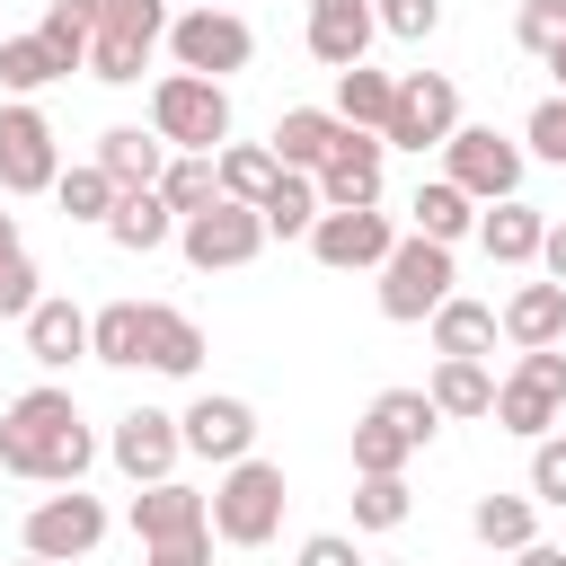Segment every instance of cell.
I'll list each match as a JSON object with an SVG mask.
<instances>
[{"label":"cell","mask_w":566,"mask_h":566,"mask_svg":"<svg viewBox=\"0 0 566 566\" xmlns=\"http://www.w3.org/2000/svg\"><path fill=\"white\" fill-rule=\"evenodd\" d=\"M177 442L195 451V460H212V469H230V460H248L256 451V407L248 398H195L186 416H177Z\"/></svg>","instance_id":"cell-15"},{"label":"cell","mask_w":566,"mask_h":566,"mask_svg":"<svg viewBox=\"0 0 566 566\" xmlns=\"http://www.w3.org/2000/svg\"><path fill=\"white\" fill-rule=\"evenodd\" d=\"M44 292H35V256H27V239H18V221L0 212V318H27Z\"/></svg>","instance_id":"cell-38"},{"label":"cell","mask_w":566,"mask_h":566,"mask_svg":"<svg viewBox=\"0 0 566 566\" xmlns=\"http://www.w3.org/2000/svg\"><path fill=\"white\" fill-rule=\"evenodd\" d=\"M310 62H327V71H354L363 53H371V35H380V18H371V0H310Z\"/></svg>","instance_id":"cell-18"},{"label":"cell","mask_w":566,"mask_h":566,"mask_svg":"<svg viewBox=\"0 0 566 566\" xmlns=\"http://www.w3.org/2000/svg\"><path fill=\"white\" fill-rule=\"evenodd\" d=\"M177 248H186L195 274H239L265 248V221H256V203H203V212L177 221Z\"/></svg>","instance_id":"cell-12"},{"label":"cell","mask_w":566,"mask_h":566,"mask_svg":"<svg viewBox=\"0 0 566 566\" xmlns=\"http://www.w3.org/2000/svg\"><path fill=\"white\" fill-rule=\"evenodd\" d=\"M88 363L142 371V301H106V310L88 318Z\"/></svg>","instance_id":"cell-34"},{"label":"cell","mask_w":566,"mask_h":566,"mask_svg":"<svg viewBox=\"0 0 566 566\" xmlns=\"http://www.w3.org/2000/svg\"><path fill=\"white\" fill-rule=\"evenodd\" d=\"M389 248H398V230H389V212H371V203H363V212H318V221H310V256H318L327 274L380 265Z\"/></svg>","instance_id":"cell-17"},{"label":"cell","mask_w":566,"mask_h":566,"mask_svg":"<svg viewBox=\"0 0 566 566\" xmlns=\"http://www.w3.org/2000/svg\"><path fill=\"white\" fill-rule=\"evenodd\" d=\"M433 398L424 389H380L354 424V478H407V460L433 442Z\"/></svg>","instance_id":"cell-4"},{"label":"cell","mask_w":566,"mask_h":566,"mask_svg":"<svg viewBox=\"0 0 566 566\" xmlns=\"http://www.w3.org/2000/svg\"><path fill=\"white\" fill-rule=\"evenodd\" d=\"M416 513L407 478H354V531H398Z\"/></svg>","instance_id":"cell-39"},{"label":"cell","mask_w":566,"mask_h":566,"mask_svg":"<svg viewBox=\"0 0 566 566\" xmlns=\"http://www.w3.org/2000/svg\"><path fill=\"white\" fill-rule=\"evenodd\" d=\"M186 531H203V495H195V486L159 478V486H142V495H133V539H142V548L186 539Z\"/></svg>","instance_id":"cell-25"},{"label":"cell","mask_w":566,"mask_h":566,"mask_svg":"<svg viewBox=\"0 0 566 566\" xmlns=\"http://www.w3.org/2000/svg\"><path fill=\"white\" fill-rule=\"evenodd\" d=\"M424 398H433V416H495V371L486 363H433Z\"/></svg>","instance_id":"cell-31"},{"label":"cell","mask_w":566,"mask_h":566,"mask_svg":"<svg viewBox=\"0 0 566 566\" xmlns=\"http://www.w3.org/2000/svg\"><path fill=\"white\" fill-rule=\"evenodd\" d=\"M548 71H557V97H566V44H557V53H548Z\"/></svg>","instance_id":"cell-49"},{"label":"cell","mask_w":566,"mask_h":566,"mask_svg":"<svg viewBox=\"0 0 566 566\" xmlns=\"http://www.w3.org/2000/svg\"><path fill=\"white\" fill-rule=\"evenodd\" d=\"M531 504H557L566 513V433H539L531 442Z\"/></svg>","instance_id":"cell-43"},{"label":"cell","mask_w":566,"mask_h":566,"mask_svg":"<svg viewBox=\"0 0 566 566\" xmlns=\"http://www.w3.org/2000/svg\"><path fill=\"white\" fill-rule=\"evenodd\" d=\"M71 9L88 18V80L106 88H133L168 44V0H71Z\"/></svg>","instance_id":"cell-2"},{"label":"cell","mask_w":566,"mask_h":566,"mask_svg":"<svg viewBox=\"0 0 566 566\" xmlns=\"http://www.w3.org/2000/svg\"><path fill=\"white\" fill-rule=\"evenodd\" d=\"M106 539V504L97 495H44L35 513H27V557H53V566H71V557H88Z\"/></svg>","instance_id":"cell-14"},{"label":"cell","mask_w":566,"mask_h":566,"mask_svg":"<svg viewBox=\"0 0 566 566\" xmlns=\"http://www.w3.org/2000/svg\"><path fill=\"white\" fill-rule=\"evenodd\" d=\"M150 133L168 142V150H221L230 142V88L221 80H195V71H168L159 88H150Z\"/></svg>","instance_id":"cell-5"},{"label":"cell","mask_w":566,"mask_h":566,"mask_svg":"<svg viewBox=\"0 0 566 566\" xmlns=\"http://www.w3.org/2000/svg\"><path fill=\"white\" fill-rule=\"evenodd\" d=\"M371 18H380V35H398V44H424V35L442 27V0H371Z\"/></svg>","instance_id":"cell-42"},{"label":"cell","mask_w":566,"mask_h":566,"mask_svg":"<svg viewBox=\"0 0 566 566\" xmlns=\"http://www.w3.org/2000/svg\"><path fill=\"white\" fill-rule=\"evenodd\" d=\"M513 35H522V53L548 62V53L566 44V0H522V9H513Z\"/></svg>","instance_id":"cell-41"},{"label":"cell","mask_w":566,"mask_h":566,"mask_svg":"<svg viewBox=\"0 0 566 566\" xmlns=\"http://www.w3.org/2000/svg\"><path fill=\"white\" fill-rule=\"evenodd\" d=\"M531 522H539L531 495H478V513H469V531H478L486 548H531V539H539Z\"/></svg>","instance_id":"cell-37"},{"label":"cell","mask_w":566,"mask_h":566,"mask_svg":"<svg viewBox=\"0 0 566 566\" xmlns=\"http://www.w3.org/2000/svg\"><path fill=\"white\" fill-rule=\"evenodd\" d=\"M513 566H566V548H548V539H531V548H513Z\"/></svg>","instance_id":"cell-48"},{"label":"cell","mask_w":566,"mask_h":566,"mask_svg":"<svg viewBox=\"0 0 566 566\" xmlns=\"http://www.w3.org/2000/svg\"><path fill=\"white\" fill-rule=\"evenodd\" d=\"M539 265H548V283H566V221H548V239H539Z\"/></svg>","instance_id":"cell-47"},{"label":"cell","mask_w":566,"mask_h":566,"mask_svg":"<svg viewBox=\"0 0 566 566\" xmlns=\"http://www.w3.org/2000/svg\"><path fill=\"white\" fill-rule=\"evenodd\" d=\"M203 9H221V0H203Z\"/></svg>","instance_id":"cell-52"},{"label":"cell","mask_w":566,"mask_h":566,"mask_svg":"<svg viewBox=\"0 0 566 566\" xmlns=\"http://www.w3.org/2000/svg\"><path fill=\"white\" fill-rule=\"evenodd\" d=\"M256 221H265V239H310V221H318V177H301V168H283V177L265 186V203H256Z\"/></svg>","instance_id":"cell-30"},{"label":"cell","mask_w":566,"mask_h":566,"mask_svg":"<svg viewBox=\"0 0 566 566\" xmlns=\"http://www.w3.org/2000/svg\"><path fill=\"white\" fill-rule=\"evenodd\" d=\"M522 142H531V159L566 168V97H539V106H531V124H522Z\"/></svg>","instance_id":"cell-44"},{"label":"cell","mask_w":566,"mask_h":566,"mask_svg":"<svg viewBox=\"0 0 566 566\" xmlns=\"http://www.w3.org/2000/svg\"><path fill=\"white\" fill-rule=\"evenodd\" d=\"M35 35H44V53L62 62V80H71V71H88V18H80L71 0H44V18H35Z\"/></svg>","instance_id":"cell-40"},{"label":"cell","mask_w":566,"mask_h":566,"mask_svg":"<svg viewBox=\"0 0 566 566\" xmlns=\"http://www.w3.org/2000/svg\"><path fill=\"white\" fill-rule=\"evenodd\" d=\"M522 142H504L495 124H460L451 142H442V177L469 195V203H513L522 195Z\"/></svg>","instance_id":"cell-6"},{"label":"cell","mask_w":566,"mask_h":566,"mask_svg":"<svg viewBox=\"0 0 566 566\" xmlns=\"http://www.w3.org/2000/svg\"><path fill=\"white\" fill-rule=\"evenodd\" d=\"M539 239H548V212L539 203H486L478 212V248L495 256V265H539Z\"/></svg>","instance_id":"cell-21"},{"label":"cell","mask_w":566,"mask_h":566,"mask_svg":"<svg viewBox=\"0 0 566 566\" xmlns=\"http://www.w3.org/2000/svg\"><path fill=\"white\" fill-rule=\"evenodd\" d=\"M62 80V62L44 53V35L27 27V35H0V88L9 97H35V88H53Z\"/></svg>","instance_id":"cell-35"},{"label":"cell","mask_w":566,"mask_h":566,"mask_svg":"<svg viewBox=\"0 0 566 566\" xmlns=\"http://www.w3.org/2000/svg\"><path fill=\"white\" fill-rule=\"evenodd\" d=\"M451 133H460V88H451L442 71H407L398 97H389L380 142H389V150H442Z\"/></svg>","instance_id":"cell-11"},{"label":"cell","mask_w":566,"mask_h":566,"mask_svg":"<svg viewBox=\"0 0 566 566\" xmlns=\"http://www.w3.org/2000/svg\"><path fill=\"white\" fill-rule=\"evenodd\" d=\"M168 53H177V71H195V80H230V71H248L256 35H248L239 9H186V18H168Z\"/></svg>","instance_id":"cell-10"},{"label":"cell","mask_w":566,"mask_h":566,"mask_svg":"<svg viewBox=\"0 0 566 566\" xmlns=\"http://www.w3.org/2000/svg\"><path fill=\"white\" fill-rule=\"evenodd\" d=\"M159 203L186 221V212H203V203H221V168L203 159V150H168V168H159Z\"/></svg>","instance_id":"cell-33"},{"label":"cell","mask_w":566,"mask_h":566,"mask_svg":"<svg viewBox=\"0 0 566 566\" xmlns=\"http://www.w3.org/2000/svg\"><path fill=\"white\" fill-rule=\"evenodd\" d=\"M212 168H221V203H265V186L283 177L265 142H221V150H212Z\"/></svg>","instance_id":"cell-32"},{"label":"cell","mask_w":566,"mask_h":566,"mask_svg":"<svg viewBox=\"0 0 566 566\" xmlns=\"http://www.w3.org/2000/svg\"><path fill=\"white\" fill-rule=\"evenodd\" d=\"M177 416H159V407H133V416H115V433H106V460L133 478V486H159V478H177Z\"/></svg>","instance_id":"cell-16"},{"label":"cell","mask_w":566,"mask_h":566,"mask_svg":"<svg viewBox=\"0 0 566 566\" xmlns=\"http://www.w3.org/2000/svg\"><path fill=\"white\" fill-rule=\"evenodd\" d=\"M142 363L168 371V380H195V363H203V327H195L186 310H168V301H142Z\"/></svg>","instance_id":"cell-20"},{"label":"cell","mask_w":566,"mask_h":566,"mask_svg":"<svg viewBox=\"0 0 566 566\" xmlns=\"http://www.w3.org/2000/svg\"><path fill=\"white\" fill-rule=\"evenodd\" d=\"M380 177H389V142L345 124L336 150H327V168H318V212H363V203H380Z\"/></svg>","instance_id":"cell-13"},{"label":"cell","mask_w":566,"mask_h":566,"mask_svg":"<svg viewBox=\"0 0 566 566\" xmlns=\"http://www.w3.org/2000/svg\"><path fill=\"white\" fill-rule=\"evenodd\" d=\"M53 203H62V221H97L106 230V212H115V177L88 159V168H62L53 177Z\"/></svg>","instance_id":"cell-36"},{"label":"cell","mask_w":566,"mask_h":566,"mask_svg":"<svg viewBox=\"0 0 566 566\" xmlns=\"http://www.w3.org/2000/svg\"><path fill=\"white\" fill-rule=\"evenodd\" d=\"M495 336H504V327H495L486 301H460V292H451V301L433 310V354H442V363H486Z\"/></svg>","instance_id":"cell-27"},{"label":"cell","mask_w":566,"mask_h":566,"mask_svg":"<svg viewBox=\"0 0 566 566\" xmlns=\"http://www.w3.org/2000/svg\"><path fill=\"white\" fill-rule=\"evenodd\" d=\"M389 97H398V80H389V71H371V62L336 71V124H354V133H380V124H389Z\"/></svg>","instance_id":"cell-29"},{"label":"cell","mask_w":566,"mask_h":566,"mask_svg":"<svg viewBox=\"0 0 566 566\" xmlns=\"http://www.w3.org/2000/svg\"><path fill=\"white\" fill-rule=\"evenodd\" d=\"M27 354H35L44 371H71V363L88 354V310H80V301H53V292H44V301L27 310Z\"/></svg>","instance_id":"cell-22"},{"label":"cell","mask_w":566,"mask_h":566,"mask_svg":"<svg viewBox=\"0 0 566 566\" xmlns=\"http://www.w3.org/2000/svg\"><path fill=\"white\" fill-rule=\"evenodd\" d=\"M336 133H345V124H336V106H283L265 150H274V168H301V177H318V168H327V150H336Z\"/></svg>","instance_id":"cell-19"},{"label":"cell","mask_w":566,"mask_h":566,"mask_svg":"<svg viewBox=\"0 0 566 566\" xmlns=\"http://www.w3.org/2000/svg\"><path fill=\"white\" fill-rule=\"evenodd\" d=\"M53 177H62V142H53L44 106L9 97L0 106V195H53Z\"/></svg>","instance_id":"cell-9"},{"label":"cell","mask_w":566,"mask_h":566,"mask_svg":"<svg viewBox=\"0 0 566 566\" xmlns=\"http://www.w3.org/2000/svg\"><path fill=\"white\" fill-rule=\"evenodd\" d=\"M283 504H292L283 469L248 451V460H230V469H221V486L203 495V531H212V539H230V548H265V539L283 531Z\"/></svg>","instance_id":"cell-3"},{"label":"cell","mask_w":566,"mask_h":566,"mask_svg":"<svg viewBox=\"0 0 566 566\" xmlns=\"http://www.w3.org/2000/svg\"><path fill=\"white\" fill-rule=\"evenodd\" d=\"M18 566H53V557H18Z\"/></svg>","instance_id":"cell-51"},{"label":"cell","mask_w":566,"mask_h":566,"mask_svg":"<svg viewBox=\"0 0 566 566\" xmlns=\"http://www.w3.org/2000/svg\"><path fill=\"white\" fill-rule=\"evenodd\" d=\"M301 566H363V548H354L345 531H310V539H301Z\"/></svg>","instance_id":"cell-46"},{"label":"cell","mask_w":566,"mask_h":566,"mask_svg":"<svg viewBox=\"0 0 566 566\" xmlns=\"http://www.w3.org/2000/svg\"><path fill=\"white\" fill-rule=\"evenodd\" d=\"M557 416H566V354L539 345V354H522L495 380V424L522 433V442H539V433H557Z\"/></svg>","instance_id":"cell-8"},{"label":"cell","mask_w":566,"mask_h":566,"mask_svg":"<svg viewBox=\"0 0 566 566\" xmlns=\"http://www.w3.org/2000/svg\"><path fill=\"white\" fill-rule=\"evenodd\" d=\"M88 460H97V433H88V416H80V398H71L62 380H44V389H27V398L0 407V469H9V478L80 486Z\"/></svg>","instance_id":"cell-1"},{"label":"cell","mask_w":566,"mask_h":566,"mask_svg":"<svg viewBox=\"0 0 566 566\" xmlns=\"http://www.w3.org/2000/svg\"><path fill=\"white\" fill-rule=\"evenodd\" d=\"M106 239H115L124 256H150V248H168V239H177V212L159 203V186H133V195H115Z\"/></svg>","instance_id":"cell-26"},{"label":"cell","mask_w":566,"mask_h":566,"mask_svg":"<svg viewBox=\"0 0 566 566\" xmlns=\"http://www.w3.org/2000/svg\"><path fill=\"white\" fill-rule=\"evenodd\" d=\"M451 301V248H433V239H398L389 256H380V318H398V327H416V318H433Z\"/></svg>","instance_id":"cell-7"},{"label":"cell","mask_w":566,"mask_h":566,"mask_svg":"<svg viewBox=\"0 0 566 566\" xmlns=\"http://www.w3.org/2000/svg\"><path fill=\"white\" fill-rule=\"evenodd\" d=\"M97 168L115 177V195H133V186H159V168H168V142H159V133H142V124H106V133H97Z\"/></svg>","instance_id":"cell-23"},{"label":"cell","mask_w":566,"mask_h":566,"mask_svg":"<svg viewBox=\"0 0 566 566\" xmlns=\"http://www.w3.org/2000/svg\"><path fill=\"white\" fill-rule=\"evenodd\" d=\"M363 566H398V557H363Z\"/></svg>","instance_id":"cell-50"},{"label":"cell","mask_w":566,"mask_h":566,"mask_svg":"<svg viewBox=\"0 0 566 566\" xmlns=\"http://www.w3.org/2000/svg\"><path fill=\"white\" fill-rule=\"evenodd\" d=\"M142 566H212V531H186V539H159V548H142Z\"/></svg>","instance_id":"cell-45"},{"label":"cell","mask_w":566,"mask_h":566,"mask_svg":"<svg viewBox=\"0 0 566 566\" xmlns=\"http://www.w3.org/2000/svg\"><path fill=\"white\" fill-rule=\"evenodd\" d=\"M407 212H416V239H433V248H460V239L478 230V203H469V195H460L451 177H424Z\"/></svg>","instance_id":"cell-28"},{"label":"cell","mask_w":566,"mask_h":566,"mask_svg":"<svg viewBox=\"0 0 566 566\" xmlns=\"http://www.w3.org/2000/svg\"><path fill=\"white\" fill-rule=\"evenodd\" d=\"M495 327L522 345V354H539V345H557L566 336V283H522L504 310H495Z\"/></svg>","instance_id":"cell-24"}]
</instances>
